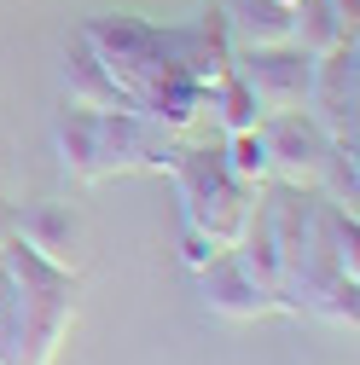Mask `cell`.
I'll return each instance as SVG.
<instances>
[{
  "instance_id": "cell-10",
  "label": "cell",
  "mask_w": 360,
  "mask_h": 365,
  "mask_svg": "<svg viewBox=\"0 0 360 365\" xmlns=\"http://www.w3.org/2000/svg\"><path fill=\"white\" fill-rule=\"evenodd\" d=\"M221 18H227L233 47H274V41H291L296 29V12L285 0H227Z\"/></svg>"
},
{
  "instance_id": "cell-11",
  "label": "cell",
  "mask_w": 360,
  "mask_h": 365,
  "mask_svg": "<svg viewBox=\"0 0 360 365\" xmlns=\"http://www.w3.org/2000/svg\"><path fill=\"white\" fill-rule=\"evenodd\" d=\"M291 12H296V29H291V41L308 53V58H320V53H331V47H343V24H337V12L326 6V0H291Z\"/></svg>"
},
{
  "instance_id": "cell-9",
  "label": "cell",
  "mask_w": 360,
  "mask_h": 365,
  "mask_svg": "<svg viewBox=\"0 0 360 365\" xmlns=\"http://www.w3.org/2000/svg\"><path fill=\"white\" fill-rule=\"evenodd\" d=\"M64 105H81V110H128L134 105L81 35L70 41V53H64Z\"/></svg>"
},
{
  "instance_id": "cell-12",
  "label": "cell",
  "mask_w": 360,
  "mask_h": 365,
  "mask_svg": "<svg viewBox=\"0 0 360 365\" xmlns=\"http://www.w3.org/2000/svg\"><path fill=\"white\" fill-rule=\"evenodd\" d=\"M314 186L326 192V203H337V209H349V215H354V203H360L354 140H331V151H326V163H320V180H314Z\"/></svg>"
},
{
  "instance_id": "cell-2",
  "label": "cell",
  "mask_w": 360,
  "mask_h": 365,
  "mask_svg": "<svg viewBox=\"0 0 360 365\" xmlns=\"http://www.w3.org/2000/svg\"><path fill=\"white\" fill-rule=\"evenodd\" d=\"M169 174L180 186V215H186V226L209 232L221 250H233V238L244 232V215L256 203V186H244L227 168L221 145H174Z\"/></svg>"
},
{
  "instance_id": "cell-14",
  "label": "cell",
  "mask_w": 360,
  "mask_h": 365,
  "mask_svg": "<svg viewBox=\"0 0 360 365\" xmlns=\"http://www.w3.org/2000/svg\"><path fill=\"white\" fill-rule=\"evenodd\" d=\"M302 307L320 313V319H331V325H343V331H354V319H360V284L354 279H331V284L314 290Z\"/></svg>"
},
{
  "instance_id": "cell-1",
  "label": "cell",
  "mask_w": 360,
  "mask_h": 365,
  "mask_svg": "<svg viewBox=\"0 0 360 365\" xmlns=\"http://www.w3.org/2000/svg\"><path fill=\"white\" fill-rule=\"evenodd\" d=\"M53 151L64 163L70 180L99 186L111 174H134V168H169L174 157V133L157 128L146 110H81L64 105L53 122Z\"/></svg>"
},
{
  "instance_id": "cell-15",
  "label": "cell",
  "mask_w": 360,
  "mask_h": 365,
  "mask_svg": "<svg viewBox=\"0 0 360 365\" xmlns=\"http://www.w3.org/2000/svg\"><path fill=\"white\" fill-rule=\"evenodd\" d=\"M215 255H221V244H215L209 232H198V226H186V232H180V261H186L192 272H204Z\"/></svg>"
},
{
  "instance_id": "cell-5",
  "label": "cell",
  "mask_w": 360,
  "mask_h": 365,
  "mask_svg": "<svg viewBox=\"0 0 360 365\" xmlns=\"http://www.w3.org/2000/svg\"><path fill=\"white\" fill-rule=\"evenodd\" d=\"M302 110L320 122L331 140H354V122H360V47L354 41H343V47L314 58L308 105Z\"/></svg>"
},
{
  "instance_id": "cell-3",
  "label": "cell",
  "mask_w": 360,
  "mask_h": 365,
  "mask_svg": "<svg viewBox=\"0 0 360 365\" xmlns=\"http://www.w3.org/2000/svg\"><path fill=\"white\" fill-rule=\"evenodd\" d=\"M76 35L99 53V64L116 76V87L134 99V110H140L146 93H151V87H163L169 76H186V70L174 64V41H169V29H157V24H146V18H134V12L87 18Z\"/></svg>"
},
{
  "instance_id": "cell-7",
  "label": "cell",
  "mask_w": 360,
  "mask_h": 365,
  "mask_svg": "<svg viewBox=\"0 0 360 365\" xmlns=\"http://www.w3.org/2000/svg\"><path fill=\"white\" fill-rule=\"evenodd\" d=\"M198 290H204V307L221 313V319H233V325H250V319H267V313H291L279 290H267L256 284V272L233 255V250H221L204 272H198Z\"/></svg>"
},
{
  "instance_id": "cell-13",
  "label": "cell",
  "mask_w": 360,
  "mask_h": 365,
  "mask_svg": "<svg viewBox=\"0 0 360 365\" xmlns=\"http://www.w3.org/2000/svg\"><path fill=\"white\" fill-rule=\"evenodd\" d=\"M221 157H227V168L244 180V186H267L274 180V163H267V140H261V122L244 128V133H227L221 140Z\"/></svg>"
},
{
  "instance_id": "cell-4",
  "label": "cell",
  "mask_w": 360,
  "mask_h": 365,
  "mask_svg": "<svg viewBox=\"0 0 360 365\" xmlns=\"http://www.w3.org/2000/svg\"><path fill=\"white\" fill-rule=\"evenodd\" d=\"M233 70L244 76V87L256 93V110H261V116H279V110H302V105H308L314 58L296 47V41H274V47H233Z\"/></svg>"
},
{
  "instance_id": "cell-16",
  "label": "cell",
  "mask_w": 360,
  "mask_h": 365,
  "mask_svg": "<svg viewBox=\"0 0 360 365\" xmlns=\"http://www.w3.org/2000/svg\"><path fill=\"white\" fill-rule=\"evenodd\" d=\"M326 6L337 12V24H343V35L354 41V29H360V0H326Z\"/></svg>"
},
{
  "instance_id": "cell-8",
  "label": "cell",
  "mask_w": 360,
  "mask_h": 365,
  "mask_svg": "<svg viewBox=\"0 0 360 365\" xmlns=\"http://www.w3.org/2000/svg\"><path fill=\"white\" fill-rule=\"evenodd\" d=\"M18 238L41 255V261H53L64 272L81 267V215L70 203H29L18 215Z\"/></svg>"
},
{
  "instance_id": "cell-6",
  "label": "cell",
  "mask_w": 360,
  "mask_h": 365,
  "mask_svg": "<svg viewBox=\"0 0 360 365\" xmlns=\"http://www.w3.org/2000/svg\"><path fill=\"white\" fill-rule=\"evenodd\" d=\"M261 140H267V163H274V180H279V186L314 192L320 163H326V151H331V133L314 122L308 110H279V116H261Z\"/></svg>"
}]
</instances>
